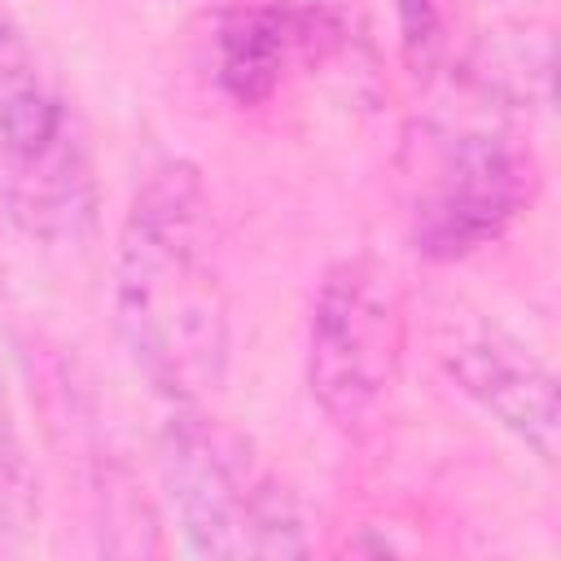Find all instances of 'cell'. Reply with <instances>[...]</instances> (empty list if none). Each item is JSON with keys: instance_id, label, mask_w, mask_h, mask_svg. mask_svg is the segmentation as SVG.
Listing matches in <instances>:
<instances>
[{"instance_id": "1", "label": "cell", "mask_w": 561, "mask_h": 561, "mask_svg": "<svg viewBox=\"0 0 561 561\" xmlns=\"http://www.w3.org/2000/svg\"><path fill=\"white\" fill-rule=\"evenodd\" d=\"M114 320L136 368L171 403H197L228 373V289L202 175L162 162L136 188L114 263Z\"/></svg>"}, {"instance_id": "2", "label": "cell", "mask_w": 561, "mask_h": 561, "mask_svg": "<svg viewBox=\"0 0 561 561\" xmlns=\"http://www.w3.org/2000/svg\"><path fill=\"white\" fill-rule=\"evenodd\" d=\"M0 210L26 237L75 245L96 219L88 140L57 75L0 13Z\"/></svg>"}, {"instance_id": "3", "label": "cell", "mask_w": 561, "mask_h": 561, "mask_svg": "<svg viewBox=\"0 0 561 561\" xmlns=\"http://www.w3.org/2000/svg\"><path fill=\"white\" fill-rule=\"evenodd\" d=\"M162 478L193 557H302V522L285 486L210 416L184 412L162 443Z\"/></svg>"}, {"instance_id": "4", "label": "cell", "mask_w": 561, "mask_h": 561, "mask_svg": "<svg viewBox=\"0 0 561 561\" xmlns=\"http://www.w3.org/2000/svg\"><path fill=\"white\" fill-rule=\"evenodd\" d=\"M403 351L394 280L355 254L324 272L307 329V386L337 430H364L386 403Z\"/></svg>"}, {"instance_id": "5", "label": "cell", "mask_w": 561, "mask_h": 561, "mask_svg": "<svg viewBox=\"0 0 561 561\" xmlns=\"http://www.w3.org/2000/svg\"><path fill=\"white\" fill-rule=\"evenodd\" d=\"M522 153L491 131H438L421 149L412 245L425 259H465L491 245L526 202Z\"/></svg>"}, {"instance_id": "6", "label": "cell", "mask_w": 561, "mask_h": 561, "mask_svg": "<svg viewBox=\"0 0 561 561\" xmlns=\"http://www.w3.org/2000/svg\"><path fill=\"white\" fill-rule=\"evenodd\" d=\"M443 368L500 430L530 447L543 465L557 460V377L552 368L500 324H465L443 342Z\"/></svg>"}, {"instance_id": "7", "label": "cell", "mask_w": 561, "mask_h": 561, "mask_svg": "<svg viewBox=\"0 0 561 561\" xmlns=\"http://www.w3.org/2000/svg\"><path fill=\"white\" fill-rule=\"evenodd\" d=\"M289 53V18L272 4L232 9L219 22V83L232 101L254 105L263 101L285 66Z\"/></svg>"}, {"instance_id": "8", "label": "cell", "mask_w": 561, "mask_h": 561, "mask_svg": "<svg viewBox=\"0 0 561 561\" xmlns=\"http://www.w3.org/2000/svg\"><path fill=\"white\" fill-rule=\"evenodd\" d=\"M39 517V486L0 390V552H18Z\"/></svg>"}, {"instance_id": "9", "label": "cell", "mask_w": 561, "mask_h": 561, "mask_svg": "<svg viewBox=\"0 0 561 561\" xmlns=\"http://www.w3.org/2000/svg\"><path fill=\"white\" fill-rule=\"evenodd\" d=\"M394 13H399V26H403V39L408 44H425L430 39L434 0H394Z\"/></svg>"}]
</instances>
